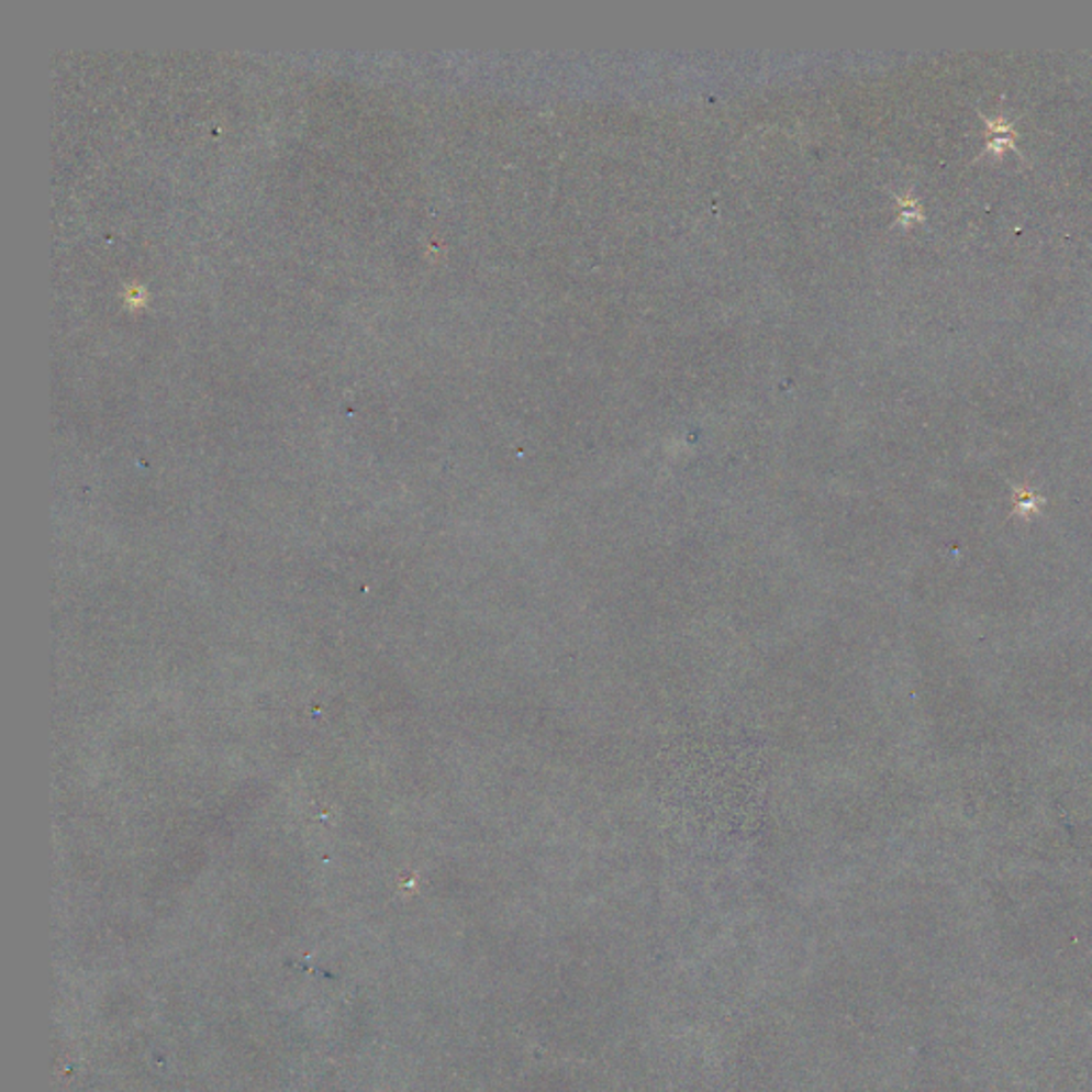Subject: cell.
I'll return each mask as SVG.
<instances>
[{
  "label": "cell",
  "mask_w": 1092,
  "mask_h": 1092,
  "mask_svg": "<svg viewBox=\"0 0 1092 1092\" xmlns=\"http://www.w3.org/2000/svg\"><path fill=\"white\" fill-rule=\"evenodd\" d=\"M980 115H982L983 124H985V146L978 154L976 160H980L982 156H988V154L1001 156L1005 149H1014L1019 158H1024V154L1016 146L1018 131H1016V122L1014 120H1007L1001 113L999 115H985V113L980 111Z\"/></svg>",
  "instance_id": "1"
},
{
  "label": "cell",
  "mask_w": 1092,
  "mask_h": 1092,
  "mask_svg": "<svg viewBox=\"0 0 1092 1092\" xmlns=\"http://www.w3.org/2000/svg\"><path fill=\"white\" fill-rule=\"evenodd\" d=\"M901 205H903V212H905V214H903V216H905V220L924 219V212H922V208H920V203H917L915 199H911V197H905V199H901Z\"/></svg>",
  "instance_id": "2"
}]
</instances>
